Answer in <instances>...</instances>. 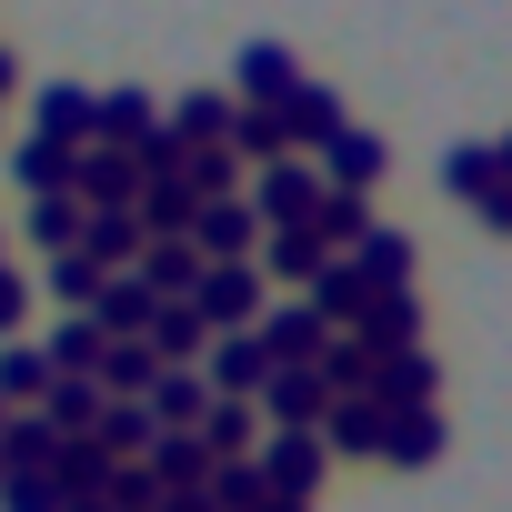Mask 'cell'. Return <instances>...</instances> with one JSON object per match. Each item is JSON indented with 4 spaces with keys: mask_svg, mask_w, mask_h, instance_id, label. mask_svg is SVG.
Masks as SVG:
<instances>
[{
    "mask_svg": "<svg viewBox=\"0 0 512 512\" xmlns=\"http://www.w3.org/2000/svg\"><path fill=\"white\" fill-rule=\"evenodd\" d=\"M262 482L282 492V502H322V482H332V452H322V432H262Z\"/></svg>",
    "mask_w": 512,
    "mask_h": 512,
    "instance_id": "cell-1",
    "label": "cell"
},
{
    "mask_svg": "<svg viewBox=\"0 0 512 512\" xmlns=\"http://www.w3.org/2000/svg\"><path fill=\"white\" fill-rule=\"evenodd\" d=\"M191 312H201V332H251L262 322V262H211Z\"/></svg>",
    "mask_w": 512,
    "mask_h": 512,
    "instance_id": "cell-2",
    "label": "cell"
},
{
    "mask_svg": "<svg viewBox=\"0 0 512 512\" xmlns=\"http://www.w3.org/2000/svg\"><path fill=\"white\" fill-rule=\"evenodd\" d=\"M322 211V171L302 161V151H282V161H262V171H251V221H312Z\"/></svg>",
    "mask_w": 512,
    "mask_h": 512,
    "instance_id": "cell-3",
    "label": "cell"
},
{
    "mask_svg": "<svg viewBox=\"0 0 512 512\" xmlns=\"http://www.w3.org/2000/svg\"><path fill=\"white\" fill-rule=\"evenodd\" d=\"M201 382H211L221 402H262V382H272V352H262V332H211V352H201Z\"/></svg>",
    "mask_w": 512,
    "mask_h": 512,
    "instance_id": "cell-4",
    "label": "cell"
},
{
    "mask_svg": "<svg viewBox=\"0 0 512 512\" xmlns=\"http://www.w3.org/2000/svg\"><path fill=\"white\" fill-rule=\"evenodd\" d=\"M181 241L201 251V262H262V221H251V201H201Z\"/></svg>",
    "mask_w": 512,
    "mask_h": 512,
    "instance_id": "cell-5",
    "label": "cell"
},
{
    "mask_svg": "<svg viewBox=\"0 0 512 512\" xmlns=\"http://www.w3.org/2000/svg\"><path fill=\"white\" fill-rule=\"evenodd\" d=\"M71 201H81V211H131V201H141V161L111 151V141H91V151L71 161Z\"/></svg>",
    "mask_w": 512,
    "mask_h": 512,
    "instance_id": "cell-6",
    "label": "cell"
},
{
    "mask_svg": "<svg viewBox=\"0 0 512 512\" xmlns=\"http://www.w3.org/2000/svg\"><path fill=\"white\" fill-rule=\"evenodd\" d=\"M322 412H332L322 362H292V372H272V382H262V422H272V432H322Z\"/></svg>",
    "mask_w": 512,
    "mask_h": 512,
    "instance_id": "cell-7",
    "label": "cell"
},
{
    "mask_svg": "<svg viewBox=\"0 0 512 512\" xmlns=\"http://www.w3.org/2000/svg\"><path fill=\"white\" fill-rule=\"evenodd\" d=\"M382 442H392V412H382L372 392H342V402L322 412V452H332V462H382Z\"/></svg>",
    "mask_w": 512,
    "mask_h": 512,
    "instance_id": "cell-8",
    "label": "cell"
},
{
    "mask_svg": "<svg viewBox=\"0 0 512 512\" xmlns=\"http://www.w3.org/2000/svg\"><path fill=\"white\" fill-rule=\"evenodd\" d=\"M342 262H352V272H362L372 292H412V272H422V241H412L402 221H372V231H362V241L342 251Z\"/></svg>",
    "mask_w": 512,
    "mask_h": 512,
    "instance_id": "cell-9",
    "label": "cell"
},
{
    "mask_svg": "<svg viewBox=\"0 0 512 512\" xmlns=\"http://www.w3.org/2000/svg\"><path fill=\"white\" fill-rule=\"evenodd\" d=\"M332 262H342V251H332L312 221H282V231H262V282H302V292H312Z\"/></svg>",
    "mask_w": 512,
    "mask_h": 512,
    "instance_id": "cell-10",
    "label": "cell"
},
{
    "mask_svg": "<svg viewBox=\"0 0 512 512\" xmlns=\"http://www.w3.org/2000/svg\"><path fill=\"white\" fill-rule=\"evenodd\" d=\"M251 332H262L272 372H292V362H322V352H332V322H322L312 302H282V312H262V322H251Z\"/></svg>",
    "mask_w": 512,
    "mask_h": 512,
    "instance_id": "cell-11",
    "label": "cell"
},
{
    "mask_svg": "<svg viewBox=\"0 0 512 512\" xmlns=\"http://www.w3.org/2000/svg\"><path fill=\"white\" fill-rule=\"evenodd\" d=\"M352 342H362L372 362H392V352H422V292H372V312L352 322Z\"/></svg>",
    "mask_w": 512,
    "mask_h": 512,
    "instance_id": "cell-12",
    "label": "cell"
},
{
    "mask_svg": "<svg viewBox=\"0 0 512 512\" xmlns=\"http://www.w3.org/2000/svg\"><path fill=\"white\" fill-rule=\"evenodd\" d=\"M41 141H71V151H91L101 141V91H81V81H41Z\"/></svg>",
    "mask_w": 512,
    "mask_h": 512,
    "instance_id": "cell-13",
    "label": "cell"
},
{
    "mask_svg": "<svg viewBox=\"0 0 512 512\" xmlns=\"http://www.w3.org/2000/svg\"><path fill=\"white\" fill-rule=\"evenodd\" d=\"M272 121H282V141H292V151H322V141L342 131V91H322V81H292V91L272 101Z\"/></svg>",
    "mask_w": 512,
    "mask_h": 512,
    "instance_id": "cell-14",
    "label": "cell"
},
{
    "mask_svg": "<svg viewBox=\"0 0 512 512\" xmlns=\"http://www.w3.org/2000/svg\"><path fill=\"white\" fill-rule=\"evenodd\" d=\"M382 161H392V151H382L372 131H352V121H342V131L322 141V161H312V171H322V191H362V201H372V181H382Z\"/></svg>",
    "mask_w": 512,
    "mask_h": 512,
    "instance_id": "cell-15",
    "label": "cell"
},
{
    "mask_svg": "<svg viewBox=\"0 0 512 512\" xmlns=\"http://www.w3.org/2000/svg\"><path fill=\"white\" fill-rule=\"evenodd\" d=\"M432 392H442V362H432V342H422V352H392V362H372V402H382V412H432Z\"/></svg>",
    "mask_w": 512,
    "mask_h": 512,
    "instance_id": "cell-16",
    "label": "cell"
},
{
    "mask_svg": "<svg viewBox=\"0 0 512 512\" xmlns=\"http://www.w3.org/2000/svg\"><path fill=\"white\" fill-rule=\"evenodd\" d=\"M131 211H141V231H151V241H181L201 201H191V181H181V161H171V171H141V201H131Z\"/></svg>",
    "mask_w": 512,
    "mask_h": 512,
    "instance_id": "cell-17",
    "label": "cell"
},
{
    "mask_svg": "<svg viewBox=\"0 0 512 512\" xmlns=\"http://www.w3.org/2000/svg\"><path fill=\"white\" fill-rule=\"evenodd\" d=\"M151 312H161V292H151L141 272H111V282H101V302H91V322H101L111 342H141V332H151Z\"/></svg>",
    "mask_w": 512,
    "mask_h": 512,
    "instance_id": "cell-18",
    "label": "cell"
},
{
    "mask_svg": "<svg viewBox=\"0 0 512 512\" xmlns=\"http://www.w3.org/2000/svg\"><path fill=\"white\" fill-rule=\"evenodd\" d=\"M201 452H211V462H251V452H262V402H221V392H211Z\"/></svg>",
    "mask_w": 512,
    "mask_h": 512,
    "instance_id": "cell-19",
    "label": "cell"
},
{
    "mask_svg": "<svg viewBox=\"0 0 512 512\" xmlns=\"http://www.w3.org/2000/svg\"><path fill=\"white\" fill-rule=\"evenodd\" d=\"M101 141L141 161V151L161 141V101H151V91H101Z\"/></svg>",
    "mask_w": 512,
    "mask_h": 512,
    "instance_id": "cell-20",
    "label": "cell"
},
{
    "mask_svg": "<svg viewBox=\"0 0 512 512\" xmlns=\"http://www.w3.org/2000/svg\"><path fill=\"white\" fill-rule=\"evenodd\" d=\"M141 342L161 352V372H201V352H211V332H201V312H191V302H161Z\"/></svg>",
    "mask_w": 512,
    "mask_h": 512,
    "instance_id": "cell-21",
    "label": "cell"
},
{
    "mask_svg": "<svg viewBox=\"0 0 512 512\" xmlns=\"http://www.w3.org/2000/svg\"><path fill=\"white\" fill-rule=\"evenodd\" d=\"M141 412H151V432H201V412H211V382H201V372H161V382L141 392Z\"/></svg>",
    "mask_w": 512,
    "mask_h": 512,
    "instance_id": "cell-22",
    "label": "cell"
},
{
    "mask_svg": "<svg viewBox=\"0 0 512 512\" xmlns=\"http://www.w3.org/2000/svg\"><path fill=\"white\" fill-rule=\"evenodd\" d=\"M131 272H141V282H151L161 302H191L211 262H201V251H191V241H141V262H131Z\"/></svg>",
    "mask_w": 512,
    "mask_h": 512,
    "instance_id": "cell-23",
    "label": "cell"
},
{
    "mask_svg": "<svg viewBox=\"0 0 512 512\" xmlns=\"http://www.w3.org/2000/svg\"><path fill=\"white\" fill-rule=\"evenodd\" d=\"M141 241H151L141 211H81V251H91L101 272H131V262H141Z\"/></svg>",
    "mask_w": 512,
    "mask_h": 512,
    "instance_id": "cell-24",
    "label": "cell"
},
{
    "mask_svg": "<svg viewBox=\"0 0 512 512\" xmlns=\"http://www.w3.org/2000/svg\"><path fill=\"white\" fill-rule=\"evenodd\" d=\"M231 111H241V101H221V91H181V101L161 111V131H171L181 151H201V141H231Z\"/></svg>",
    "mask_w": 512,
    "mask_h": 512,
    "instance_id": "cell-25",
    "label": "cell"
},
{
    "mask_svg": "<svg viewBox=\"0 0 512 512\" xmlns=\"http://www.w3.org/2000/svg\"><path fill=\"white\" fill-rule=\"evenodd\" d=\"M101 342H111V332H101L91 312H71V322H61V332L41 342V362H51V382H91V372H101Z\"/></svg>",
    "mask_w": 512,
    "mask_h": 512,
    "instance_id": "cell-26",
    "label": "cell"
},
{
    "mask_svg": "<svg viewBox=\"0 0 512 512\" xmlns=\"http://www.w3.org/2000/svg\"><path fill=\"white\" fill-rule=\"evenodd\" d=\"M91 382H101V402H141V392L161 382V352H151V342H101V372H91Z\"/></svg>",
    "mask_w": 512,
    "mask_h": 512,
    "instance_id": "cell-27",
    "label": "cell"
},
{
    "mask_svg": "<svg viewBox=\"0 0 512 512\" xmlns=\"http://www.w3.org/2000/svg\"><path fill=\"white\" fill-rule=\"evenodd\" d=\"M231 81H241V101H251V111H272V101H282V91H292L302 71H292V51H282V41H251Z\"/></svg>",
    "mask_w": 512,
    "mask_h": 512,
    "instance_id": "cell-28",
    "label": "cell"
},
{
    "mask_svg": "<svg viewBox=\"0 0 512 512\" xmlns=\"http://www.w3.org/2000/svg\"><path fill=\"white\" fill-rule=\"evenodd\" d=\"M0 402H11V412H41V402H51V362H41V342H0Z\"/></svg>",
    "mask_w": 512,
    "mask_h": 512,
    "instance_id": "cell-29",
    "label": "cell"
},
{
    "mask_svg": "<svg viewBox=\"0 0 512 512\" xmlns=\"http://www.w3.org/2000/svg\"><path fill=\"white\" fill-rule=\"evenodd\" d=\"M302 302H312V312H322V322H332V332H352V322H362V312H372V282H362V272H352V262H332V272H322V282H312V292H302Z\"/></svg>",
    "mask_w": 512,
    "mask_h": 512,
    "instance_id": "cell-30",
    "label": "cell"
},
{
    "mask_svg": "<svg viewBox=\"0 0 512 512\" xmlns=\"http://www.w3.org/2000/svg\"><path fill=\"white\" fill-rule=\"evenodd\" d=\"M442 412H392V442H382V462L392 472H422V462H442Z\"/></svg>",
    "mask_w": 512,
    "mask_h": 512,
    "instance_id": "cell-31",
    "label": "cell"
},
{
    "mask_svg": "<svg viewBox=\"0 0 512 512\" xmlns=\"http://www.w3.org/2000/svg\"><path fill=\"white\" fill-rule=\"evenodd\" d=\"M51 452H61V432H51L41 412H11V422H0V472H51Z\"/></svg>",
    "mask_w": 512,
    "mask_h": 512,
    "instance_id": "cell-32",
    "label": "cell"
},
{
    "mask_svg": "<svg viewBox=\"0 0 512 512\" xmlns=\"http://www.w3.org/2000/svg\"><path fill=\"white\" fill-rule=\"evenodd\" d=\"M71 161H81V151H71V141H41V131L11 151V171H21V191H31V201H41V191H71Z\"/></svg>",
    "mask_w": 512,
    "mask_h": 512,
    "instance_id": "cell-33",
    "label": "cell"
},
{
    "mask_svg": "<svg viewBox=\"0 0 512 512\" xmlns=\"http://www.w3.org/2000/svg\"><path fill=\"white\" fill-rule=\"evenodd\" d=\"M181 181H191V201H241V161H231V141L181 151Z\"/></svg>",
    "mask_w": 512,
    "mask_h": 512,
    "instance_id": "cell-34",
    "label": "cell"
},
{
    "mask_svg": "<svg viewBox=\"0 0 512 512\" xmlns=\"http://www.w3.org/2000/svg\"><path fill=\"white\" fill-rule=\"evenodd\" d=\"M442 191H452V201H482V191H502V161H492V141H452V151H442Z\"/></svg>",
    "mask_w": 512,
    "mask_h": 512,
    "instance_id": "cell-35",
    "label": "cell"
},
{
    "mask_svg": "<svg viewBox=\"0 0 512 512\" xmlns=\"http://www.w3.org/2000/svg\"><path fill=\"white\" fill-rule=\"evenodd\" d=\"M41 422H51L61 442H91V432H101V382H51Z\"/></svg>",
    "mask_w": 512,
    "mask_h": 512,
    "instance_id": "cell-36",
    "label": "cell"
},
{
    "mask_svg": "<svg viewBox=\"0 0 512 512\" xmlns=\"http://www.w3.org/2000/svg\"><path fill=\"white\" fill-rule=\"evenodd\" d=\"M21 231H31L41 251H81V201H71V191H41V201L21 211Z\"/></svg>",
    "mask_w": 512,
    "mask_h": 512,
    "instance_id": "cell-37",
    "label": "cell"
},
{
    "mask_svg": "<svg viewBox=\"0 0 512 512\" xmlns=\"http://www.w3.org/2000/svg\"><path fill=\"white\" fill-rule=\"evenodd\" d=\"M91 442H101L111 462H141L161 432H151V412H141V402H101V432H91Z\"/></svg>",
    "mask_w": 512,
    "mask_h": 512,
    "instance_id": "cell-38",
    "label": "cell"
},
{
    "mask_svg": "<svg viewBox=\"0 0 512 512\" xmlns=\"http://www.w3.org/2000/svg\"><path fill=\"white\" fill-rule=\"evenodd\" d=\"M201 492H211V512H262V502H272L262 462H211V482H201Z\"/></svg>",
    "mask_w": 512,
    "mask_h": 512,
    "instance_id": "cell-39",
    "label": "cell"
},
{
    "mask_svg": "<svg viewBox=\"0 0 512 512\" xmlns=\"http://www.w3.org/2000/svg\"><path fill=\"white\" fill-rule=\"evenodd\" d=\"M372 221H382V211H372V201H362V191H322V211H312V231H322V241H332V251H352V241H362V231H372Z\"/></svg>",
    "mask_w": 512,
    "mask_h": 512,
    "instance_id": "cell-40",
    "label": "cell"
},
{
    "mask_svg": "<svg viewBox=\"0 0 512 512\" xmlns=\"http://www.w3.org/2000/svg\"><path fill=\"white\" fill-rule=\"evenodd\" d=\"M101 282H111V272L91 262V251H51V302H71V312H91V302H101Z\"/></svg>",
    "mask_w": 512,
    "mask_h": 512,
    "instance_id": "cell-41",
    "label": "cell"
},
{
    "mask_svg": "<svg viewBox=\"0 0 512 512\" xmlns=\"http://www.w3.org/2000/svg\"><path fill=\"white\" fill-rule=\"evenodd\" d=\"M0 512H61V482L51 472H0Z\"/></svg>",
    "mask_w": 512,
    "mask_h": 512,
    "instance_id": "cell-42",
    "label": "cell"
},
{
    "mask_svg": "<svg viewBox=\"0 0 512 512\" xmlns=\"http://www.w3.org/2000/svg\"><path fill=\"white\" fill-rule=\"evenodd\" d=\"M41 292H31V272L21 262H0V342H21V312H31Z\"/></svg>",
    "mask_w": 512,
    "mask_h": 512,
    "instance_id": "cell-43",
    "label": "cell"
},
{
    "mask_svg": "<svg viewBox=\"0 0 512 512\" xmlns=\"http://www.w3.org/2000/svg\"><path fill=\"white\" fill-rule=\"evenodd\" d=\"M472 211H482V231H512V181H502V191H482Z\"/></svg>",
    "mask_w": 512,
    "mask_h": 512,
    "instance_id": "cell-44",
    "label": "cell"
},
{
    "mask_svg": "<svg viewBox=\"0 0 512 512\" xmlns=\"http://www.w3.org/2000/svg\"><path fill=\"white\" fill-rule=\"evenodd\" d=\"M61 512H111V502H101V492H71V502H61Z\"/></svg>",
    "mask_w": 512,
    "mask_h": 512,
    "instance_id": "cell-45",
    "label": "cell"
},
{
    "mask_svg": "<svg viewBox=\"0 0 512 512\" xmlns=\"http://www.w3.org/2000/svg\"><path fill=\"white\" fill-rule=\"evenodd\" d=\"M492 161H502V181H512V131H502V141H492Z\"/></svg>",
    "mask_w": 512,
    "mask_h": 512,
    "instance_id": "cell-46",
    "label": "cell"
},
{
    "mask_svg": "<svg viewBox=\"0 0 512 512\" xmlns=\"http://www.w3.org/2000/svg\"><path fill=\"white\" fill-rule=\"evenodd\" d=\"M11 81H21V61H11V51H0V91H11Z\"/></svg>",
    "mask_w": 512,
    "mask_h": 512,
    "instance_id": "cell-47",
    "label": "cell"
},
{
    "mask_svg": "<svg viewBox=\"0 0 512 512\" xmlns=\"http://www.w3.org/2000/svg\"><path fill=\"white\" fill-rule=\"evenodd\" d=\"M262 512H312V502H282V492H272V502H262Z\"/></svg>",
    "mask_w": 512,
    "mask_h": 512,
    "instance_id": "cell-48",
    "label": "cell"
},
{
    "mask_svg": "<svg viewBox=\"0 0 512 512\" xmlns=\"http://www.w3.org/2000/svg\"><path fill=\"white\" fill-rule=\"evenodd\" d=\"M0 422H11V402H0Z\"/></svg>",
    "mask_w": 512,
    "mask_h": 512,
    "instance_id": "cell-49",
    "label": "cell"
},
{
    "mask_svg": "<svg viewBox=\"0 0 512 512\" xmlns=\"http://www.w3.org/2000/svg\"><path fill=\"white\" fill-rule=\"evenodd\" d=\"M0 262H11V251H0Z\"/></svg>",
    "mask_w": 512,
    "mask_h": 512,
    "instance_id": "cell-50",
    "label": "cell"
}]
</instances>
